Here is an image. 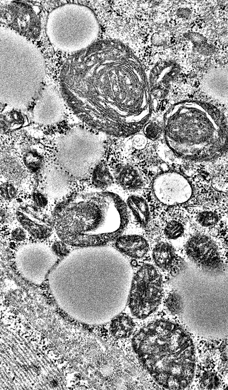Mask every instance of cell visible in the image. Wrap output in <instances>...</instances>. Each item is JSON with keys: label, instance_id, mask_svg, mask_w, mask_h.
Segmentation results:
<instances>
[{"label": "cell", "instance_id": "33", "mask_svg": "<svg viewBox=\"0 0 228 390\" xmlns=\"http://www.w3.org/2000/svg\"><path fill=\"white\" fill-rule=\"evenodd\" d=\"M227 357H228V347L227 351Z\"/></svg>", "mask_w": 228, "mask_h": 390}, {"label": "cell", "instance_id": "25", "mask_svg": "<svg viewBox=\"0 0 228 390\" xmlns=\"http://www.w3.org/2000/svg\"><path fill=\"white\" fill-rule=\"evenodd\" d=\"M196 221L202 227H211L217 223L219 221V216L214 212L204 211L197 214Z\"/></svg>", "mask_w": 228, "mask_h": 390}, {"label": "cell", "instance_id": "8", "mask_svg": "<svg viewBox=\"0 0 228 390\" xmlns=\"http://www.w3.org/2000/svg\"><path fill=\"white\" fill-rule=\"evenodd\" d=\"M186 255L200 271L214 273L226 267L216 242L209 236L196 233L190 236L184 246Z\"/></svg>", "mask_w": 228, "mask_h": 390}, {"label": "cell", "instance_id": "15", "mask_svg": "<svg viewBox=\"0 0 228 390\" xmlns=\"http://www.w3.org/2000/svg\"><path fill=\"white\" fill-rule=\"evenodd\" d=\"M116 179L124 189L136 191L141 189L144 184V179L139 170L132 165H124L118 170Z\"/></svg>", "mask_w": 228, "mask_h": 390}, {"label": "cell", "instance_id": "14", "mask_svg": "<svg viewBox=\"0 0 228 390\" xmlns=\"http://www.w3.org/2000/svg\"><path fill=\"white\" fill-rule=\"evenodd\" d=\"M152 257L155 265L161 270L175 273L180 265V259L172 246L166 242L157 243L153 248Z\"/></svg>", "mask_w": 228, "mask_h": 390}, {"label": "cell", "instance_id": "7", "mask_svg": "<svg viewBox=\"0 0 228 390\" xmlns=\"http://www.w3.org/2000/svg\"><path fill=\"white\" fill-rule=\"evenodd\" d=\"M161 275L152 265L144 264L135 273L128 296L132 314L145 319L155 312L163 296Z\"/></svg>", "mask_w": 228, "mask_h": 390}, {"label": "cell", "instance_id": "28", "mask_svg": "<svg viewBox=\"0 0 228 390\" xmlns=\"http://www.w3.org/2000/svg\"><path fill=\"white\" fill-rule=\"evenodd\" d=\"M17 194V189L12 183L6 182L1 184L0 195L5 200L13 199L16 197Z\"/></svg>", "mask_w": 228, "mask_h": 390}, {"label": "cell", "instance_id": "2", "mask_svg": "<svg viewBox=\"0 0 228 390\" xmlns=\"http://www.w3.org/2000/svg\"><path fill=\"white\" fill-rule=\"evenodd\" d=\"M163 125L168 147L183 159L213 160L228 150L225 117L210 103L194 100L176 102L165 113Z\"/></svg>", "mask_w": 228, "mask_h": 390}, {"label": "cell", "instance_id": "20", "mask_svg": "<svg viewBox=\"0 0 228 390\" xmlns=\"http://www.w3.org/2000/svg\"><path fill=\"white\" fill-rule=\"evenodd\" d=\"M68 186V181L64 175L57 172L48 178L47 191L52 196L59 197L65 194Z\"/></svg>", "mask_w": 228, "mask_h": 390}, {"label": "cell", "instance_id": "9", "mask_svg": "<svg viewBox=\"0 0 228 390\" xmlns=\"http://www.w3.org/2000/svg\"><path fill=\"white\" fill-rule=\"evenodd\" d=\"M152 187L157 200L167 206L183 204L190 199L192 194L188 179L174 171L158 174L153 180Z\"/></svg>", "mask_w": 228, "mask_h": 390}, {"label": "cell", "instance_id": "5", "mask_svg": "<svg viewBox=\"0 0 228 390\" xmlns=\"http://www.w3.org/2000/svg\"><path fill=\"white\" fill-rule=\"evenodd\" d=\"M188 291L177 290L180 315L188 329L199 336L221 339L228 336V265L222 271L205 273Z\"/></svg>", "mask_w": 228, "mask_h": 390}, {"label": "cell", "instance_id": "29", "mask_svg": "<svg viewBox=\"0 0 228 390\" xmlns=\"http://www.w3.org/2000/svg\"><path fill=\"white\" fill-rule=\"evenodd\" d=\"M51 250L53 253L58 256H66L69 252L65 243L63 241H58L54 242L52 246Z\"/></svg>", "mask_w": 228, "mask_h": 390}, {"label": "cell", "instance_id": "24", "mask_svg": "<svg viewBox=\"0 0 228 390\" xmlns=\"http://www.w3.org/2000/svg\"><path fill=\"white\" fill-rule=\"evenodd\" d=\"M167 310L172 314H180L182 310L181 297L177 291L171 292L165 299Z\"/></svg>", "mask_w": 228, "mask_h": 390}, {"label": "cell", "instance_id": "10", "mask_svg": "<svg viewBox=\"0 0 228 390\" xmlns=\"http://www.w3.org/2000/svg\"><path fill=\"white\" fill-rule=\"evenodd\" d=\"M2 20L24 36L35 37L38 35L40 22L32 7L23 2L13 1L7 3L1 11Z\"/></svg>", "mask_w": 228, "mask_h": 390}, {"label": "cell", "instance_id": "19", "mask_svg": "<svg viewBox=\"0 0 228 390\" xmlns=\"http://www.w3.org/2000/svg\"><path fill=\"white\" fill-rule=\"evenodd\" d=\"M92 182L96 187L106 188L114 181L113 177L106 164L103 162L98 163L92 170Z\"/></svg>", "mask_w": 228, "mask_h": 390}, {"label": "cell", "instance_id": "16", "mask_svg": "<svg viewBox=\"0 0 228 390\" xmlns=\"http://www.w3.org/2000/svg\"><path fill=\"white\" fill-rule=\"evenodd\" d=\"M126 201V205L136 221L142 227H146L150 220V208L146 200L141 196L133 195L128 197Z\"/></svg>", "mask_w": 228, "mask_h": 390}, {"label": "cell", "instance_id": "4", "mask_svg": "<svg viewBox=\"0 0 228 390\" xmlns=\"http://www.w3.org/2000/svg\"><path fill=\"white\" fill-rule=\"evenodd\" d=\"M57 233L75 246L103 245L119 236L128 221L127 205L117 195L101 192L61 207L55 214Z\"/></svg>", "mask_w": 228, "mask_h": 390}, {"label": "cell", "instance_id": "17", "mask_svg": "<svg viewBox=\"0 0 228 390\" xmlns=\"http://www.w3.org/2000/svg\"><path fill=\"white\" fill-rule=\"evenodd\" d=\"M134 327V322L132 318L126 314H121L112 321L111 332L116 339H126L133 334Z\"/></svg>", "mask_w": 228, "mask_h": 390}, {"label": "cell", "instance_id": "3", "mask_svg": "<svg viewBox=\"0 0 228 390\" xmlns=\"http://www.w3.org/2000/svg\"><path fill=\"white\" fill-rule=\"evenodd\" d=\"M132 347L147 372L158 385L171 390L187 388L195 367L193 342L185 330L170 320L150 322L137 332Z\"/></svg>", "mask_w": 228, "mask_h": 390}, {"label": "cell", "instance_id": "12", "mask_svg": "<svg viewBox=\"0 0 228 390\" xmlns=\"http://www.w3.org/2000/svg\"><path fill=\"white\" fill-rule=\"evenodd\" d=\"M201 85L204 92L220 102H228V68L214 66L203 75Z\"/></svg>", "mask_w": 228, "mask_h": 390}, {"label": "cell", "instance_id": "22", "mask_svg": "<svg viewBox=\"0 0 228 390\" xmlns=\"http://www.w3.org/2000/svg\"><path fill=\"white\" fill-rule=\"evenodd\" d=\"M188 36L198 53L206 56L213 54L214 47L208 42V39L202 35L197 33H191L189 34Z\"/></svg>", "mask_w": 228, "mask_h": 390}, {"label": "cell", "instance_id": "21", "mask_svg": "<svg viewBox=\"0 0 228 390\" xmlns=\"http://www.w3.org/2000/svg\"><path fill=\"white\" fill-rule=\"evenodd\" d=\"M43 158L37 151L29 150L23 156V161L25 167L31 173H38L43 165Z\"/></svg>", "mask_w": 228, "mask_h": 390}, {"label": "cell", "instance_id": "32", "mask_svg": "<svg viewBox=\"0 0 228 390\" xmlns=\"http://www.w3.org/2000/svg\"><path fill=\"white\" fill-rule=\"evenodd\" d=\"M11 235L13 238L17 241H22L26 238L25 232L19 228L14 229L11 233Z\"/></svg>", "mask_w": 228, "mask_h": 390}, {"label": "cell", "instance_id": "6", "mask_svg": "<svg viewBox=\"0 0 228 390\" xmlns=\"http://www.w3.org/2000/svg\"><path fill=\"white\" fill-rule=\"evenodd\" d=\"M103 152V142L98 136L80 129L62 138L58 144V157L70 173L83 177L100 162Z\"/></svg>", "mask_w": 228, "mask_h": 390}, {"label": "cell", "instance_id": "27", "mask_svg": "<svg viewBox=\"0 0 228 390\" xmlns=\"http://www.w3.org/2000/svg\"><path fill=\"white\" fill-rule=\"evenodd\" d=\"M143 133L147 138L151 140H156L160 136L162 128L156 121L147 122L143 127Z\"/></svg>", "mask_w": 228, "mask_h": 390}, {"label": "cell", "instance_id": "1", "mask_svg": "<svg viewBox=\"0 0 228 390\" xmlns=\"http://www.w3.org/2000/svg\"><path fill=\"white\" fill-rule=\"evenodd\" d=\"M80 57L86 120L117 137L137 133L153 110L147 72L130 48L117 40L97 41Z\"/></svg>", "mask_w": 228, "mask_h": 390}, {"label": "cell", "instance_id": "11", "mask_svg": "<svg viewBox=\"0 0 228 390\" xmlns=\"http://www.w3.org/2000/svg\"><path fill=\"white\" fill-rule=\"evenodd\" d=\"M179 64L172 60H164L152 65L147 72L152 99H163L169 95L171 83L180 73Z\"/></svg>", "mask_w": 228, "mask_h": 390}, {"label": "cell", "instance_id": "18", "mask_svg": "<svg viewBox=\"0 0 228 390\" xmlns=\"http://www.w3.org/2000/svg\"><path fill=\"white\" fill-rule=\"evenodd\" d=\"M16 216L23 228L35 238L44 239L51 235L52 230L49 226L35 222L19 211L17 212Z\"/></svg>", "mask_w": 228, "mask_h": 390}, {"label": "cell", "instance_id": "26", "mask_svg": "<svg viewBox=\"0 0 228 390\" xmlns=\"http://www.w3.org/2000/svg\"><path fill=\"white\" fill-rule=\"evenodd\" d=\"M220 385V380L218 375L214 372L207 371L201 377L200 385L203 389H216Z\"/></svg>", "mask_w": 228, "mask_h": 390}, {"label": "cell", "instance_id": "13", "mask_svg": "<svg viewBox=\"0 0 228 390\" xmlns=\"http://www.w3.org/2000/svg\"><path fill=\"white\" fill-rule=\"evenodd\" d=\"M114 244L121 253L135 259L145 257L149 251V245L146 239L137 234L119 236L115 239Z\"/></svg>", "mask_w": 228, "mask_h": 390}, {"label": "cell", "instance_id": "31", "mask_svg": "<svg viewBox=\"0 0 228 390\" xmlns=\"http://www.w3.org/2000/svg\"><path fill=\"white\" fill-rule=\"evenodd\" d=\"M32 197L34 204L38 207L44 208L48 204L47 198L40 192H34Z\"/></svg>", "mask_w": 228, "mask_h": 390}, {"label": "cell", "instance_id": "23", "mask_svg": "<svg viewBox=\"0 0 228 390\" xmlns=\"http://www.w3.org/2000/svg\"><path fill=\"white\" fill-rule=\"evenodd\" d=\"M184 227L179 221L171 220L165 225L164 234L169 239L176 240L181 237L184 233Z\"/></svg>", "mask_w": 228, "mask_h": 390}, {"label": "cell", "instance_id": "30", "mask_svg": "<svg viewBox=\"0 0 228 390\" xmlns=\"http://www.w3.org/2000/svg\"><path fill=\"white\" fill-rule=\"evenodd\" d=\"M132 142L133 147L138 150L144 149L147 143V138L144 135L135 134L133 137Z\"/></svg>", "mask_w": 228, "mask_h": 390}]
</instances>
